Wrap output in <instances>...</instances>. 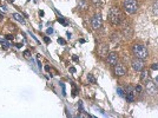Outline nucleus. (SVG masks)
Wrapping results in <instances>:
<instances>
[{
    "label": "nucleus",
    "mask_w": 158,
    "mask_h": 118,
    "mask_svg": "<svg viewBox=\"0 0 158 118\" xmlns=\"http://www.w3.org/2000/svg\"><path fill=\"white\" fill-rule=\"evenodd\" d=\"M132 53H133V56L136 58L142 59V60L146 59L148 56H149L148 49L144 45H142V44H133L132 45Z\"/></svg>",
    "instance_id": "obj_1"
},
{
    "label": "nucleus",
    "mask_w": 158,
    "mask_h": 118,
    "mask_svg": "<svg viewBox=\"0 0 158 118\" xmlns=\"http://www.w3.org/2000/svg\"><path fill=\"white\" fill-rule=\"evenodd\" d=\"M108 20L112 25H119L120 21L123 20V14L120 9L117 7H111L108 11Z\"/></svg>",
    "instance_id": "obj_2"
},
{
    "label": "nucleus",
    "mask_w": 158,
    "mask_h": 118,
    "mask_svg": "<svg viewBox=\"0 0 158 118\" xmlns=\"http://www.w3.org/2000/svg\"><path fill=\"white\" fill-rule=\"evenodd\" d=\"M123 8L129 14H135L138 11V1L137 0H124Z\"/></svg>",
    "instance_id": "obj_3"
},
{
    "label": "nucleus",
    "mask_w": 158,
    "mask_h": 118,
    "mask_svg": "<svg viewBox=\"0 0 158 118\" xmlns=\"http://www.w3.org/2000/svg\"><path fill=\"white\" fill-rule=\"evenodd\" d=\"M145 91L149 93V95H151V96H154V95H157L158 93V87L157 85L154 83V82H148L146 83V85H145Z\"/></svg>",
    "instance_id": "obj_4"
},
{
    "label": "nucleus",
    "mask_w": 158,
    "mask_h": 118,
    "mask_svg": "<svg viewBox=\"0 0 158 118\" xmlns=\"http://www.w3.org/2000/svg\"><path fill=\"white\" fill-rule=\"evenodd\" d=\"M91 25L93 30H99L102 27V15L100 14H95L93 18L91 19Z\"/></svg>",
    "instance_id": "obj_5"
},
{
    "label": "nucleus",
    "mask_w": 158,
    "mask_h": 118,
    "mask_svg": "<svg viewBox=\"0 0 158 118\" xmlns=\"http://www.w3.org/2000/svg\"><path fill=\"white\" fill-rule=\"evenodd\" d=\"M135 87L133 86H131V85H129V86H126V89H125V97H126V101L127 102H130V103H132L133 101H135Z\"/></svg>",
    "instance_id": "obj_6"
},
{
    "label": "nucleus",
    "mask_w": 158,
    "mask_h": 118,
    "mask_svg": "<svg viewBox=\"0 0 158 118\" xmlns=\"http://www.w3.org/2000/svg\"><path fill=\"white\" fill-rule=\"evenodd\" d=\"M113 67H114V74L116 76H125L126 72H127V70L125 68V66L123 64H118L117 63Z\"/></svg>",
    "instance_id": "obj_7"
},
{
    "label": "nucleus",
    "mask_w": 158,
    "mask_h": 118,
    "mask_svg": "<svg viewBox=\"0 0 158 118\" xmlns=\"http://www.w3.org/2000/svg\"><path fill=\"white\" fill-rule=\"evenodd\" d=\"M132 68L136 71V72H139L144 68V61L142 59L136 58L133 61H132Z\"/></svg>",
    "instance_id": "obj_8"
},
{
    "label": "nucleus",
    "mask_w": 158,
    "mask_h": 118,
    "mask_svg": "<svg viewBox=\"0 0 158 118\" xmlns=\"http://www.w3.org/2000/svg\"><path fill=\"white\" fill-rule=\"evenodd\" d=\"M118 59H119V57H118V55L116 52H111V53L107 55V59L106 60H107V64L110 66H114L118 63Z\"/></svg>",
    "instance_id": "obj_9"
},
{
    "label": "nucleus",
    "mask_w": 158,
    "mask_h": 118,
    "mask_svg": "<svg viewBox=\"0 0 158 118\" xmlns=\"http://www.w3.org/2000/svg\"><path fill=\"white\" fill-rule=\"evenodd\" d=\"M107 55H108V46L106 44H102L98 47V56L100 58H105Z\"/></svg>",
    "instance_id": "obj_10"
},
{
    "label": "nucleus",
    "mask_w": 158,
    "mask_h": 118,
    "mask_svg": "<svg viewBox=\"0 0 158 118\" xmlns=\"http://www.w3.org/2000/svg\"><path fill=\"white\" fill-rule=\"evenodd\" d=\"M87 6H89L87 0H79V1H78V9L85 11V9L87 8Z\"/></svg>",
    "instance_id": "obj_11"
},
{
    "label": "nucleus",
    "mask_w": 158,
    "mask_h": 118,
    "mask_svg": "<svg viewBox=\"0 0 158 118\" xmlns=\"http://www.w3.org/2000/svg\"><path fill=\"white\" fill-rule=\"evenodd\" d=\"M123 34L126 37V38H131L132 37V28L130 26H125L123 28Z\"/></svg>",
    "instance_id": "obj_12"
},
{
    "label": "nucleus",
    "mask_w": 158,
    "mask_h": 118,
    "mask_svg": "<svg viewBox=\"0 0 158 118\" xmlns=\"http://www.w3.org/2000/svg\"><path fill=\"white\" fill-rule=\"evenodd\" d=\"M13 18H14L17 21H19V23L25 24V19H24V18H23V15H20L19 13H13Z\"/></svg>",
    "instance_id": "obj_13"
},
{
    "label": "nucleus",
    "mask_w": 158,
    "mask_h": 118,
    "mask_svg": "<svg viewBox=\"0 0 158 118\" xmlns=\"http://www.w3.org/2000/svg\"><path fill=\"white\" fill-rule=\"evenodd\" d=\"M111 40H112L113 43H119V42H120V34H119V33H113V34L111 36Z\"/></svg>",
    "instance_id": "obj_14"
},
{
    "label": "nucleus",
    "mask_w": 158,
    "mask_h": 118,
    "mask_svg": "<svg viewBox=\"0 0 158 118\" xmlns=\"http://www.w3.org/2000/svg\"><path fill=\"white\" fill-rule=\"evenodd\" d=\"M152 13L155 15H158V0H156L155 4L152 5Z\"/></svg>",
    "instance_id": "obj_15"
},
{
    "label": "nucleus",
    "mask_w": 158,
    "mask_h": 118,
    "mask_svg": "<svg viewBox=\"0 0 158 118\" xmlns=\"http://www.w3.org/2000/svg\"><path fill=\"white\" fill-rule=\"evenodd\" d=\"M149 78V72L145 70V71H143L142 70V74H141V80H145V79H148Z\"/></svg>",
    "instance_id": "obj_16"
},
{
    "label": "nucleus",
    "mask_w": 158,
    "mask_h": 118,
    "mask_svg": "<svg viewBox=\"0 0 158 118\" xmlns=\"http://www.w3.org/2000/svg\"><path fill=\"white\" fill-rule=\"evenodd\" d=\"M87 80H89L91 84H96V78H95L93 74H91V73L87 74Z\"/></svg>",
    "instance_id": "obj_17"
},
{
    "label": "nucleus",
    "mask_w": 158,
    "mask_h": 118,
    "mask_svg": "<svg viewBox=\"0 0 158 118\" xmlns=\"http://www.w3.org/2000/svg\"><path fill=\"white\" fill-rule=\"evenodd\" d=\"M0 42H1V44H2V45H5V47H8V46H9V43H7L6 40H2V39H1Z\"/></svg>",
    "instance_id": "obj_18"
},
{
    "label": "nucleus",
    "mask_w": 158,
    "mask_h": 118,
    "mask_svg": "<svg viewBox=\"0 0 158 118\" xmlns=\"http://www.w3.org/2000/svg\"><path fill=\"white\" fill-rule=\"evenodd\" d=\"M117 92H118V95H119V96H122V97H124V96H125L122 89H117Z\"/></svg>",
    "instance_id": "obj_19"
},
{
    "label": "nucleus",
    "mask_w": 158,
    "mask_h": 118,
    "mask_svg": "<svg viewBox=\"0 0 158 118\" xmlns=\"http://www.w3.org/2000/svg\"><path fill=\"white\" fill-rule=\"evenodd\" d=\"M58 43H59V44H61V45H65V44H66V42H65L64 39H61V38H59V39H58Z\"/></svg>",
    "instance_id": "obj_20"
},
{
    "label": "nucleus",
    "mask_w": 158,
    "mask_h": 118,
    "mask_svg": "<svg viewBox=\"0 0 158 118\" xmlns=\"http://www.w3.org/2000/svg\"><path fill=\"white\" fill-rule=\"evenodd\" d=\"M135 91H136V92H141V91H142V86H141V85H137L136 89H135Z\"/></svg>",
    "instance_id": "obj_21"
},
{
    "label": "nucleus",
    "mask_w": 158,
    "mask_h": 118,
    "mask_svg": "<svg viewBox=\"0 0 158 118\" xmlns=\"http://www.w3.org/2000/svg\"><path fill=\"white\" fill-rule=\"evenodd\" d=\"M24 56H25L26 58H30V56H31V53H30V51H25V52H24Z\"/></svg>",
    "instance_id": "obj_22"
},
{
    "label": "nucleus",
    "mask_w": 158,
    "mask_h": 118,
    "mask_svg": "<svg viewBox=\"0 0 158 118\" xmlns=\"http://www.w3.org/2000/svg\"><path fill=\"white\" fill-rule=\"evenodd\" d=\"M152 70H158V64H152Z\"/></svg>",
    "instance_id": "obj_23"
},
{
    "label": "nucleus",
    "mask_w": 158,
    "mask_h": 118,
    "mask_svg": "<svg viewBox=\"0 0 158 118\" xmlns=\"http://www.w3.org/2000/svg\"><path fill=\"white\" fill-rule=\"evenodd\" d=\"M53 33V28L52 27H50L49 30H47V34H52Z\"/></svg>",
    "instance_id": "obj_24"
},
{
    "label": "nucleus",
    "mask_w": 158,
    "mask_h": 118,
    "mask_svg": "<svg viewBox=\"0 0 158 118\" xmlns=\"http://www.w3.org/2000/svg\"><path fill=\"white\" fill-rule=\"evenodd\" d=\"M44 40H45V43H46V44H49V43H50V38H49V37H45V38H44Z\"/></svg>",
    "instance_id": "obj_25"
},
{
    "label": "nucleus",
    "mask_w": 158,
    "mask_h": 118,
    "mask_svg": "<svg viewBox=\"0 0 158 118\" xmlns=\"http://www.w3.org/2000/svg\"><path fill=\"white\" fill-rule=\"evenodd\" d=\"M6 38H7L8 40H11V39H13V36H11V34H8V36H6Z\"/></svg>",
    "instance_id": "obj_26"
},
{
    "label": "nucleus",
    "mask_w": 158,
    "mask_h": 118,
    "mask_svg": "<svg viewBox=\"0 0 158 118\" xmlns=\"http://www.w3.org/2000/svg\"><path fill=\"white\" fill-rule=\"evenodd\" d=\"M61 87H63V95L65 96L66 93H65V86H64V84H61Z\"/></svg>",
    "instance_id": "obj_27"
},
{
    "label": "nucleus",
    "mask_w": 158,
    "mask_h": 118,
    "mask_svg": "<svg viewBox=\"0 0 158 118\" xmlns=\"http://www.w3.org/2000/svg\"><path fill=\"white\" fill-rule=\"evenodd\" d=\"M0 8H1V9L4 11V12H6V11H7V8H6V6H1Z\"/></svg>",
    "instance_id": "obj_28"
},
{
    "label": "nucleus",
    "mask_w": 158,
    "mask_h": 118,
    "mask_svg": "<svg viewBox=\"0 0 158 118\" xmlns=\"http://www.w3.org/2000/svg\"><path fill=\"white\" fill-rule=\"evenodd\" d=\"M70 71H71L72 73H74V72H76V68H74V67H71V68H70Z\"/></svg>",
    "instance_id": "obj_29"
},
{
    "label": "nucleus",
    "mask_w": 158,
    "mask_h": 118,
    "mask_svg": "<svg viewBox=\"0 0 158 118\" xmlns=\"http://www.w3.org/2000/svg\"><path fill=\"white\" fill-rule=\"evenodd\" d=\"M45 70L46 71H50V66H45Z\"/></svg>",
    "instance_id": "obj_30"
},
{
    "label": "nucleus",
    "mask_w": 158,
    "mask_h": 118,
    "mask_svg": "<svg viewBox=\"0 0 158 118\" xmlns=\"http://www.w3.org/2000/svg\"><path fill=\"white\" fill-rule=\"evenodd\" d=\"M95 4H99V0H92Z\"/></svg>",
    "instance_id": "obj_31"
},
{
    "label": "nucleus",
    "mask_w": 158,
    "mask_h": 118,
    "mask_svg": "<svg viewBox=\"0 0 158 118\" xmlns=\"http://www.w3.org/2000/svg\"><path fill=\"white\" fill-rule=\"evenodd\" d=\"M73 60H74V61H77V60H78V57H76V56H74V57H73Z\"/></svg>",
    "instance_id": "obj_32"
},
{
    "label": "nucleus",
    "mask_w": 158,
    "mask_h": 118,
    "mask_svg": "<svg viewBox=\"0 0 158 118\" xmlns=\"http://www.w3.org/2000/svg\"><path fill=\"white\" fill-rule=\"evenodd\" d=\"M9 1H11V2H13V1H14V0H9Z\"/></svg>",
    "instance_id": "obj_33"
},
{
    "label": "nucleus",
    "mask_w": 158,
    "mask_h": 118,
    "mask_svg": "<svg viewBox=\"0 0 158 118\" xmlns=\"http://www.w3.org/2000/svg\"><path fill=\"white\" fill-rule=\"evenodd\" d=\"M156 80H157V82H158V76H157V78H156Z\"/></svg>",
    "instance_id": "obj_34"
}]
</instances>
